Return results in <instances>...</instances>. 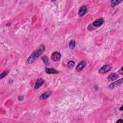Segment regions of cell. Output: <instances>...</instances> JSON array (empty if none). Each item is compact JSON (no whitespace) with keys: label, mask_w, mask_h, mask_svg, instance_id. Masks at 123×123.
<instances>
[{"label":"cell","mask_w":123,"mask_h":123,"mask_svg":"<svg viewBox=\"0 0 123 123\" xmlns=\"http://www.w3.org/2000/svg\"><path fill=\"white\" fill-rule=\"evenodd\" d=\"M52 92L50 91H46L43 93L40 97V99L42 100H45L48 98L51 95Z\"/></svg>","instance_id":"8fae6325"},{"label":"cell","mask_w":123,"mask_h":123,"mask_svg":"<svg viewBox=\"0 0 123 123\" xmlns=\"http://www.w3.org/2000/svg\"><path fill=\"white\" fill-rule=\"evenodd\" d=\"M45 50V46L44 45H40L34 52L30 55L27 60V63L28 64L34 63L38 58L42 55Z\"/></svg>","instance_id":"6da1fadb"},{"label":"cell","mask_w":123,"mask_h":123,"mask_svg":"<svg viewBox=\"0 0 123 123\" xmlns=\"http://www.w3.org/2000/svg\"><path fill=\"white\" fill-rule=\"evenodd\" d=\"M122 83H123V78H121V79L116 81L115 82H114L110 84V85L109 86V88L111 89H113L115 87H117L118 86L122 84Z\"/></svg>","instance_id":"52a82bcc"},{"label":"cell","mask_w":123,"mask_h":123,"mask_svg":"<svg viewBox=\"0 0 123 123\" xmlns=\"http://www.w3.org/2000/svg\"><path fill=\"white\" fill-rule=\"evenodd\" d=\"M75 65V63L74 61H70L69 62H68V63H67V65L68 66V67H69L70 68H73L74 66Z\"/></svg>","instance_id":"9a60e30c"},{"label":"cell","mask_w":123,"mask_h":123,"mask_svg":"<svg viewBox=\"0 0 123 123\" xmlns=\"http://www.w3.org/2000/svg\"><path fill=\"white\" fill-rule=\"evenodd\" d=\"M123 106H122L120 107V108L119 109V110H120V111H122V110H123Z\"/></svg>","instance_id":"d6986e66"},{"label":"cell","mask_w":123,"mask_h":123,"mask_svg":"<svg viewBox=\"0 0 123 123\" xmlns=\"http://www.w3.org/2000/svg\"><path fill=\"white\" fill-rule=\"evenodd\" d=\"M18 99L19 100L21 101V100H23V99H24V97H23V96H19V97H18Z\"/></svg>","instance_id":"e0dca14e"},{"label":"cell","mask_w":123,"mask_h":123,"mask_svg":"<svg viewBox=\"0 0 123 123\" xmlns=\"http://www.w3.org/2000/svg\"><path fill=\"white\" fill-rule=\"evenodd\" d=\"M122 2V1H117V0H115V1H111V6L112 7H114L115 6L118 5Z\"/></svg>","instance_id":"5bb4252c"},{"label":"cell","mask_w":123,"mask_h":123,"mask_svg":"<svg viewBox=\"0 0 123 123\" xmlns=\"http://www.w3.org/2000/svg\"><path fill=\"white\" fill-rule=\"evenodd\" d=\"M87 8L86 7V6H82L79 10V12H78V15L79 17H82L84 15H86V14L87 13Z\"/></svg>","instance_id":"5b68a950"},{"label":"cell","mask_w":123,"mask_h":123,"mask_svg":"<svg viewBox=\"0 0 123 123\" xmlns=\"http://www.w3.org/2000/svg\"><path fill=\"white\" fill-rule=\"evenodd\" d=\"M8 73V72L7 71H4V72H3L1 74V75H0V79H2L4 77L7 75Z\"/></svg>","instance_id":"2e32d148"},{"label":"cell","mask_w":123,"mask_h":123,"mask_svg":"<svg viewBox=\"0 0 123 123\" xmlns=\"http://www.w3.org/2000/svg\"><path fill=\"white\" fill-rule=\"evenodd\" d=\"M86 62L85 61H81L77 65L76 67V71H80L82 70L86 66Z\"/></svg>","instance_id":"30bf717a"},{"label":"cell","mask_w":123,"mask_h":123,"mask_svg":"<svg viewBox=\"0 0 123 123\" xmlns=\"http://www.w3.org/2000/svg\"><path fill=\"white\" fill-rule=\"evenodd\" d=\"M45 72L48 74H57L59 72L54 68H45Z\"/></svg>","instance_id":"ba28073f"},{"label":"cell","mask_w":123,"mask_h":123,"mask_svg":"<svg viewBox=\"0 0 123 123\" xmlns=\"http://www.w3.org/2000/svg\"><path fill=\"white\" fill-rule=\"evenodd\" d=\"M42 59L46 65H48L49 64V61L48 56L44 55L42 57Z\"/></svg>","instance_id":"7c38bea8"},{"label":"cell","mask_w":123,"mask_h":123,"mask_svg":"<svg viewBox=\"0 0 123 123\" xmlns=\"http://www.w3.org/2000/svg\"><path fill=\"white\" fill-rule=\"evenodd\" d=\"M61 58V54L58 52H55L53 53L51 56V58L52 60L55 62H58L60 60Z\"/></svg>","instance_id":"3957f363"},{"label":"cell","mask_w":123,"mask_h":123,"mask_svg":"<svg viewBox=\"0 0 123 123\" xmlns=\"http://www.w3.org/2000/svg\"><path fill=\"white\" fill-rule=\"evenodd\" d=\"M118 77V75L115 73H112L107 77V79L109 81H115Z\"/></svg>","instance_id":"9c48e42d"},{"label":"cell","mask_w":123,"mask_h":123,"mask_svg":"<svg viewBox=\"0 0 123 123\" xmlns=\"http://www.w3.org/2000/svg\"><path fill=\"white\" fill-rule=\"evenodd\" d=\"M112 67L111 65H109V64L106 65L102 66V67H101L100 69L99 70V73H101V74L106 73L110 71L112 69Z\"/></svg>","instance_id":"7a4b0ae2"},{"label":"cell","mask_w":123,"mask_h":123,"mask_svg":"<svg viewBox=\"0 0 123 123\" xmlns=\"http://www.w3.org/2000/svg\"><path fill=\"white\" fill-rule=\"evenodd\" d=\"M75 45H76V42H75V40L72 39V40H71L70 41L69 46V48L71 50H73V49H74Z\"/></svg>","instance_id":"4fadbf2b"},{"label":"cell","mask_w":123,"mask_h":123,"mask_svg":"<svg viewBox=\"0 0 123 123\" xmlns=\"http://www.w3.org/2000/svg\"><path fill=\"white\" fill-rule=\"evenodd\" d=\"M123 122V120L122 119H119L117 121V123H122Z\"/></svg>","instance_id":"ac0fdd59"},{"label":"cell","mask_w":123,"mask_h":123,"mask_svg":"<svg viewBox=\"0 0 123 123\" xmlns=\"http://www.w3.org/2000/svg\"><path fill=\"white\" fill-rule=\"evenodd\" d=\"M44 83V80L42 78H39L38 79L36 82L35 83V87H34V88L35 89H39L42 86L43 84V83Z\"/></svg>","instance_id":"8992f818"},{"label":"cell","mask_w":123,"mask_h":123,"mask_svg":"<svg viewBox=\"0 0 123 123\" xmlns=\"http://www.w3.org/2000/svg\"><path fill=\"white\" fill-rule=\"evenodd\" d=\"M104 22V18H100V19H98L95 20L94 22H93V23H92V25H93V27H99L101 26L102 25H103Z\"/></svg>","instance_id":"277c9868"}]
</instances>
